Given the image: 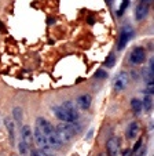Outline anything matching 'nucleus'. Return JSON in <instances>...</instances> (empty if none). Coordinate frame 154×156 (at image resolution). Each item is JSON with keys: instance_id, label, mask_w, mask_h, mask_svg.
I'll list each match as a JSON object with an SVG mask.
<instances>
[{"instance_id": "obj_1", "label": "nucleus", "mask_w": 154, "mask_h": 156, "mask_svg": "<svg viewBox=\"0 0 154 156\" xmlns=\"http://www.w3.org/2000/svg\"><path fill=\"white\" fill-rule=\"evenodd\" d=\"M55 131H56V134H58L59 140H61L62 142H69L76 134V129L72 123L58 124V126L55 127Z\"/></svg>"}, {"instance_id": "obj_2", "label": "nucleus", "mask_w": 154, "mask_h": 156, "mask_svg": "<svg viewBox=\"0 0 154 156\" xmlns=\"http://www.w3.org/2000/svg\"><path fill=\"white\" fill-rule=\"evenodd\" d=\"M134 36V29L129 25H124L120 30V39H118V44H117V50H124V47L128 44V41L132 39Z\"/></svg>"}, {"instance_id": "obj_3", "label": "nucleus", "mask_w": 154, "mask_h": 156, "mask_svg": "<svg viewBox=\"0 0 154 156\" xmlns=\"http://www.w3.org/2000/svg\"><path fill=\"white\" fill-rule=\"evenodd\" d=\"M33 141H36L37 147L41 151H51V147L48 145V141H47V137L44 136L37 127H35V130H33Z\"/></svg>"}, {"instance_id": "obj_4", "label": "nucleus", "mask_w": 154, "mask_h": 156, "mask_svg": "<svg viewBox=\"0 0 154 156\" xmlns=\"http://www.w3.org/2000/svg\"><path fill=\"white\" fill-rule=\"evenodd\" d=\"M128 82H129V75H128L127 72H120L113 82V88L117 93L122 91V90L127 87Z\"/></svg>"}, {"instance_id": "obj_5", "label": "nucleus", "mask_w": 154, "mask_h": 156, "mask_svg": "<svg viewBox=\"0 0 154 156\" xmlns=\"http://www.w3.org/2000/svg\"><path fill=\"white\" fill-rule=\"evenodd\" d=\"M146 59V51L143 47H135L131 51V55H129V61L134 65H140L143 64Z\"/></svg>"}, {"instance_id": "obj_6", "label": "nucleus", "mask_w": 154, "mask_h": 156, "mask_svg": "<svg viewBox=\"0 0 154 156\" xmlns=\"http://www.w3.org/2000/svg\"><path fill=\"white\" fill-rule=\"evenodd\" d=\"M36 127H37V129L40 130L46 137L48 136V134H51V133L55 130V127H54L53 124L50 123L47 119H44V118H37L36 119Z\"/></svg>"}, {"instance_id": "obj_7", "label": "nucleus", "mask_w": 154, "mask_h": 156, "mask_svg": "<svg viewBox=\"0 0 154 156\" xmlns=\"http://www.w3.org/2000/svg\"><path fill=\"white\" fill-rule=\"evenodd\" d=\"M61 106L65 109V111H66L67 113H69L70 118L73 119V122H76L77 119H79V115H80V113H79V108L76 106V104L73 102V101H65Z\"/></svg>"}, {"instance_id": "obj_8", "label": "nucleus", "mask_w": 154, "mask_h": 156, "mask_svg": "<svg viewBox=\"0 0 154 156\" xmlns=\"http://www.w3.org/2000/svg\"><path fill=\"white\" fill-rule=\"evenodd\" d=\"M53 112H54V115H55L61 122H63V123H74L73 119L70 118V115L65 111L63 108H62L61 105L59 106H53Z\"/></svg>"}, {"instance_id": "obj_9", "label": "nucleus", "mask_w": 154, "mask_h": 156, "mask_svg": "<svg viewBox=\"0 0 154 156\" xmlns=\"http://www.w3.org/2000/svg\"><path fill=\"white\" fill-rule=\"evenodd\" d=\"M21 141H23L28 147L32 148V144H33V131L30 129V126L25 124L21 130Z\"/></svg>"}, {"instance_id": "obj_10", "label": "nucleus", "mask_w": 154, "mask_h": 156, "mask_svg": "<svg viewBox=\"0 0 154 156\" xmlns=\"http://www.w3.org/2000/svg\"><path fill=\"white\" fill-rule=\"evenodd\" d=\"M106 149H108L109 156H117L120 149V140L117 137H111L106 144Z\"/></svg>"}, {"instance_id": "obj_11", "label": "nucleus", "mask_w": 154, "mask_h": 156, "mask_svg": "<svg viewBox=\"0 0 154 156\" xmlns=\"http://www.w3.org/2000/svg\"><path fill=\"white\" fill-rule=\"evenodd\" d=\"M139 133H140V126L138 122H131L129 123V126L127 127V138L128 140H135L138 138V136H139Z\"/></svg>"}, {"instance_id": "obj_12", "label": "nucleus", "mask_w": 154, "mask_h": 156, "mask_svg": "<svg viewBox=\"0 0 154 156\" xmlns=\"http://www.w3.org/2000/svg\"><path fill=\"white\" fill-rule=\"evenodd\" d=\"M91 102H92V98H91L90 94H83L76 100V105H77V108L81 109V111H87L91 106Z\"/></svg>"}, {"instance_id": "obj_13", "label": "nucleus", "mask_w": 154, "mask_h": 156, "mask_svg": "<svg viewBox=\"0 0 154 156\" xmlns=\"http://www.w3.org/2000/svg\"><path fill=\"white\" fill-rule=\"evenodd\" d=\"M47 141H48V145L51 147V149H54V148H55V149H61L62 144H63V142L59 140V137H58V134H56L55 130H54L51 134L47 136Z\"/></svg>"}, {"instance_id": "obj_14", "label": "nucleus", "mask_w": 154, "mask_h": 156, "mask_svg": "<svg viewBox=\"0 0 154 156\" xmlns=\"http://www.w3.org/2000/svg\"><path fill=\"white\" fill-rule=\"evenodd\" d=\"M4 124H6L7 131H9L10 142H11V145H14L15 144V123H14V120L10 118H6L4 119Z\"/></svg>"}, {"instance_id": "obj_15", "label": "nucleus", "mask_w": 154, "mask_h": 156, "mask_svg": "<svg viewBox=\"0 0 154 156\" xmlns=\"http://www.w3.org/2000/svg\"><path fill=\"white\" fill-rule=\"evenodd\" d=\"M149 14V6L145 3H139L136 6V10H135V17H136L138 21H142L147 17Z\"/></svg>"}, {"instance_id": "obj_16", "label": "nucleus", "mask_w": 154, "mask_h": 156, "mask_svg": "<svg viewBox=\"0 0 154 156\" xmlns=\"http://www.w3.org/2000/svg\"><path fill=\"white\" fill-rule=\"evenodd\" d=\"M131 108H132V111H134L136 115H139V113L143 111V108H142V101L138 100V98H134V100H131Z\"/></svg>"}, {"instance_id": "obj_17", "label": "nucleus", "mask_w": 154, "mask_h": 156, "mask_svg": "<svg viewBox=\"0 0 154 156\" xmlns=\"http://www.w3.org/2000/svg\"><path fill=\"white\" fill-rule=\"evenodd\" d=\"M142 108L145 109L146 112H150L151 111V108H153V98H151V95H146V97L143 98Z\"/></svg>"}, {"instance_id": "obj_18", "label": "nucleus", "mask_w": 154, "mask_h": 156, "mask_svg": "<svg viewBox=\"0 0 154 156\" xmlns=\"http://www.w3.org/2000/svg\"><path fill=\"white\" fill-rule=\"evenodd\" d=\"M30 149H32V148L28 147V145L25 144L23 141H19V144H18V151H19L21 156H29Z\"/></svg>"}, {"instance_id": "obj_19", "label": "nucleus", "mask_w": 154, "mask_h": 156, "mask_svg": "<svg viewBox=\"0 0 154 156\" xmlns=\"http://www.w3.org/2000/svg\"><path fill=\"white\" fill-rule=\"evenodd\" d=\"M12 116H14V120L17 122V123H21V122H22V118H23L22 109H21L19 106H15V108L12 109Z\"/></svg>"}, {"instance_id": "obj_20", "label": "nucleus", "mask_w": 154, "mask_h": 156, "mask_svg": "<svg viewBox=\"0 0 154 156\" xmlns=\"http://www.w3.org/2000/svg\"><path fill=\"white\" fill-rule=\"evenodd\" d=\"M114 62H116V57H114V54L113 53H110L109 54V57L106 58V61H105V66H113L114 65Z\"/></svg>"}, {"instance_id": "obj_21", "label": "nucleus", "mask_w": 154, "mask_h": 156, "mask_svg": "<svg viewBox=\"0 0 154 156\" xmlns=\"http://www.w3.org/2000/svg\"><path fill=\"white\" fill-rule=\"evenodd\" d=\"M128 4H129V0H122L121 7H120V10H118V12H117V14H118V15H122V14H124V11H125V9L128 7Z\"/></svg>"}, {"instance_id": "obj_22", "label": "nucleus", "mask_w": 154, "mask_h": 156, "mask_svg": "<svg viewBox=\"0 0 154 156\" xmlns=\"http://www.w3.org/2000/svg\"><path fill=\"white\" fill-rule=\"evenodd\" d=\"M95 76L98 77V79H106V77H108V73H106L105 71H102V69H99V71L95 73Z\"/></svg>"}, {"instance_id": "obj_23", "label": "nucleus", "mask_w": 154, "mask_h": 156, "mask_svg": "<svg viewBox=\"0 0 154 156\" xmlns=\"http://www.w3.org/2000/svg\"><path fill=\"white\" fill-rule=\"evenodd\" d=\"M29 156H43V152L41 149H30Z\"/></svg>"}, {"instance_id": "obj_24", "label": "nucleus", "mask_w": 154, "mask_h": 156, "mask_svg": "<svg viewBox=\"0 0 154 156\" xmlns=\"http://www.w3.org/2000/svg\"><path fill=\"white\" fill-rule=\"evenodd\" d=\"M140 145H143V141H142V138H139V140H138V142H136V144L134 145V148H132V151H131V152H136V151H138V149H139V148H140Z\"/></svg>"}, {"instance_id": "obj_25", "label": "nucleus", "mask_w": 154, "mask_h": 156, "mask_svg": "<svg viewBox=\"0 0 154 156\" xmlns=\"http://www.w3.org/2000/svg\"><path fill=\"white\" fill-rule=\"evenodd\" d=\"M41 152H43V156H55L51 151H41Z\"/></svg>"}, {"instance_id": "obj_26", "label": "nucleus", "mask_w": 154, "mask_h": 156, "mask_svg": "<svg viewBox=\"0 0 154 156\" xmlns=\"http://www.w3.org/2000/svg\"><path fill=\"white\" fill-rule=\"evenodd\" d=\"M131 155H132L131 149H125V151H124V153H122V156H131Z\"/></svg>"}, {"instance_id": "obj_27", "label": "nucleus", "mask_w": 154, "mask_h": 156, "mask_svg": "<svg viewBox=\"0 0 154 156\" xmlns=\"http://www.w3.org/2000/svg\"><path fill=\"white\" fill-rule=\"evenodd\" d=\"M47 22H48V25H53L54 22H55V20H54V18H48V20H47Z\"/></svg>"}, {"instance_id": "obj_28", "label": "nucleus", "mask_w": 154, "mask_h": 156, "mask_svg": "<svg viewBox=\"0 0 154 156\" xmlns=\"http://www.w3.org/2000/svg\"><path fill=\"white\" fill-rule=\"evenodd\" d=\"M145 153H146V148H143V149L138 153V156H145Z\"/></svg>"}, {"instance_id": "obj_29", "label": "nucleus", "mask_w": 154, "mask_h": 156, "mask_svg": "<svg viewBox=\"0 0 154 156\" xmlns=\"http://www.w3.org/2000/svg\"><path fill=\"white\" fill-rule=\"evenodd\" d=\"M140 2H142V3H145V4H147V6H149V4H150L151 2H153V0H140Z\"/></svg>"}]
</instances>
